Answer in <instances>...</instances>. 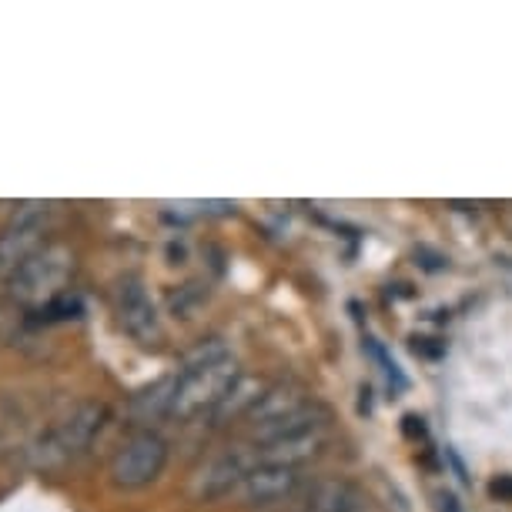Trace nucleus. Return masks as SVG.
I'll return each mask as SVG.
<instances>
[{
	"label": "nucleus",
	"instance_id": "obj_1",
	"mask_svg": "<svg viewBox=\"0 0 512 512\" xmlns=\"http://www.w3.org/2000/svg\"><path fill=\"white\" fill-rule=\"evenodd\" d=\"M104 422H108V405L104 402H94V399L77 402L54 429L41 432V436L27 446V459H31L37 469H61L71 459L81 456V452L91 449V442L98 439Z\"/></svg>",
	"mask_w": 512,
	"mask_h": 512
},
{
	"label": "nucleus",
	"instance_id": "obj_12",
	"mask_svg": "<svg viewBox=\"0 0 512 512\" xmlns=\"http://www.w3.org/2000/svg\"><path fill=\"white\" fill-rule=\"evenodd\" d=\"M308 512H362V496L352 482L345 479H315L305 492Z\"/></svg>",
	"mask_w": 512,
	"mask_h": 512
},
{
	"label": "nucleus",
	"instance_id": "obj_8",
	"mask_svg": "<svg viewBox=\"0 0 512 512\" xmlns=\"http://www.w3.org/2000/svg\"><path fill=\"white\" fill-rule=\"evenodd\" d=\"M328 446V422L325 425H312V429H298L288 432V436L258 442V462H268V466H288L298 469L305 462H312L315 456H322V449Z\"/></svg>",
	"mask_w": 512,
	"mask_h": 512
},
{
	"label": "nucleus",
	"instance_id": "obj_7",
	"mask_svg": "<svg viewBox=\"0 0 512 512\" xmlns=\"http://www.w3.org/2000/svg\"><path fill=\"white\" fill-rule=\"evenodd\" d=\"M255 466H258V449H248V446L225 449L198 469L195 482H191V492H195V499L201 502L221 499V496H228V492L241 489V482L248 479V472Z\"/></svg>",
	"mask_w": 512,
	"mask_h": 512
},
{
	"label": "nucleus",
	"instance_id": "obj_6",
	"mask_svg": "<svg viewBox=\"0 0 512 512\" xmlns=\"http://www.w3.org/2000/svg\"><path fill=\"white\" fill-rule=\"evenodd\" d=\"M111 302H114V315H118L121 328L134 338V342H141V345L161 342L158 305H154L148 285H144L138 275L118 278V282H114V292H111Z\"/></svg>",
	"mask_w": 512,
	"mask_h": 512
},
{
	"label": "nucleus",
	"instance_id": "obj_11",
	"mask_svg": "<svg viewBox=\"0 0 512 512\" xmlns=\"http://www.w3.org/2000/svg\"><path fill=\"white\" fill-rule=\"evenodd\" d=\"M175 389H178V372L164 375L148 389H141L138 395H131L128 402V415L141 429H151L158 419H171V402H175Z\"/></svg>",
	"mask_w": 512,
	"mask_h": 512
},
{
	"label": "nucleus",
	"instance_id": "obj_2",
	"mask_svg": "<svg viewBox=\"0 0 512 512\" xmlns=\"http://www.w3.org/2000/svg\"><path fill=\"white\" fill-rule=\"evenodd\" d=\"M71 275H74V251L67 245H44L14 272V278L7 282V295H11V302L37 312V308H44L61 292H67L64 285Z\"/></svg>",
	"mask_w": 512,
	"mask_h": 512
},
{
	"label": "nucleus",
	"instance_id": "obj_9",
	"mask_svg": "<svg viewBox=\"0 0 512 512\" xmlns=\"http://www.w3.org/2000/svg\"><path fill=\"white\" fill-rule=\"evenodd\" d=\"M305 405H312V402H308L305 385H298V382H275V385H268L265 395L258 399V405L248 412V422H251V432H255V439L268 436L275 425L288 422L292 415L302 412Z\"/></svg>",
	"mask_w": 512,
	"mask_h": 512
},
{
	"label": "nucleus",
	"instance_id": "obj_10",
	"mask_svg": "<svg viewBox=\"0 0 512 512\" xmlns=\"http://www.w3.org/2000/svg\"><path fill=\"white\" fill-rule=\"evenodd\" d=\"M302 486V476L298 469L288 466H268V462H258L255 469L248 472V479L241 482V499L251 502V506H268L275 499H285Z\"/></svg>",
	"mask_w": 512,
	"mask_h": 512
},
{
	"label": "nucleus",
	"instance_id": "obj_17",
	"mask_svg": "<svg viewBox=\"0 0 512 512\" xmlns=\"http://www.w3.org/2000/svg\"><path fill=\"white\" fill-rule=\"evenodd\" d=\"M492 496H512V479L509 476H502V479H496L492 482Z\"/></svg>",
	"mask_w": 512,
	"mask_h": 512
},
{
	"label": "nucleus",
	"instance_id": "obj_14",
	"mask_svg": "<svg viewBox=\"0 0 512 512\" xmlns=\"http://www.w3.org/2000/svg\"><path fill=\"white\" fill-rule=\"evenodd\" d=\"M228 359V345L221 342V338H201L195 349L185 352V359H181V369L178 372H195V369H205L211 362H221Z\"/></svg>",
	"mask_w": 512,
	"mask_h": 512
},
{
	"label": "nucleus",
	"instance_id": "obj_13",
	"mask_svg": "<svg viewBox=\"0 0 512 512\" xmlns=\"http://www.w3.org/2000/svg\"><path fill=\"white\" fill-rule=\"evenodd\" d=\"M268 382L255 379V375H241V379L231 385L228 395L221 399L215 409H211V425H228L231 419H241V415H248L251 409L258 405V399L265 395Z\"/></svg>",
	"mask_w": 512,
	"mask_h": 512
},
{
	"label": "nucleus",
	"instance_id": "obj_4",
	"mask_svg": "<svg viewBox=\"0 0 512 512\" xmlns=\"http://www.w3.org/2000/svg\"><path fill=\"white\" fill-rule=\"evenodd\" d=\"M168 466V442L161 432L138 429L121 442L111 459V482L118 489H144Z\"/></svg>",
	"mask_w": 512,
	"mask_h": 512
},
{
	"label": "nucleus",
	"instance_id": "obj_16",
	"mask_svg": "<svg viewBox=\"0 0 512 512\" xmlns=\"http://www.w3.org/2000/svg\"><path fill=\"white\" fill-rule=\"evenodd\" d=\"M436 509L439 512H466V509H462V502L452 496V492H439V496H436Z\"/></svg>",
	"mask_w": 512,
	"mask_h": 512
},
{
	"label": "nucleus",
	"instance_id": "obj_5",
	"mask_svg": "<svg viewBox=\"0 0 512 512\" xmlns=\"http://www.w3.org/2000/svg\"><path fill=\"white\" fill-rule=\"evenodd\" d=\"M47 218H51L47 201H24L0 228V282H11L17 268L44 248Z\"/></svg>",
	"mask_w": 512,
	"mask_h": 512
},
{
	"label": "nucleus",
	"instance_id": "obj_15",
	"mask_svg": "<svg viewBox=\"0 0 512 512\" xmlns=\"http://www.w3.org/2000/svg\"><path fill=\"white\" fill-rule=\"evenodd\" d=\"M37 315H41V322H71V318L84 315V302H81V295L67 288V292H61L54 298V302L37 308Z\"/></svg>",
	"mask_w": 512,
	"mask_h": 512
},
{
	"label": "nucleus",
	"instance_id": "obj_3",
	"mask_svg": "<svg viewBox=\"0 0 512 512\" xmlns=\"http://www.w3.org/2000/svg\"><path fill=\"white\" fill-rule=\"evenodd\" d=\"M238 379H241V369L231 355L221 362L205 365V369L178 372V389H175V402H171V419L191 422V419H198V415L211 412L221 399H225L228 389Z\"/></svg>",
	"mask_w": 512,
	"mask_h": 512
}]
</instances>
